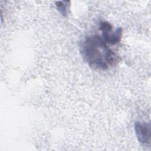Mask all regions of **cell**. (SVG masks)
<instances>
[{"label":"cell","mask_w":151,"mask_h":151,"mask_svg":"<svg viewBox=\"0 0 151 151\" xmlns=\"http://www.w3.org/2000/svg\"><path fill=\"white\" fill-rule=\"evenodd\" d=\"M134 128L138 141L143 145H150L151 141L150 123L137 121L135 122Z\"/></svg>","instance_id":"cell-3"},{"label":"cell","mask_w":151,"mask_h":151,"mask_svg":"<svg viewBox=\"0 0 151 151\" xmlns=\"http://www.w3.org/2000/svg\"><path fill=\"white\" fill-rule=\"evenodd\" d=\"M68 2L69 1H57L55 2L56 8L64 17H67L68 14L70 5H67V4L68 3Z\"/></svg>","instance_id":"cell-4"},{"label":"cell","mask_w":151,"mask_h":151,"mask_svg":"<svg viewBox=\"0 0 151 151\" xmlns=\"http://www.w3.org/2000/svg\"><path fill=\"white\" fill-rule=\"evenodd\" d=\"M80 51L85 61L95 70H107L117 61V55L98 35L86 37L81 44Z\"/></svg>","instance_id":"cell-1"},{"label":"cell","mask_w":151,"mask_h":151,"mask_svg":"<svg viewBox=\"0 0 151 151\" xmlns=\"http://www.w3.org/2000/svg\"><path fill=\"white\" fill-rule=\"evenodd\" d=\"M111 25L107 21L100 22V29L102 32V39L106 44L112 45L119 43L122 36V28H117L114 32Z\"/></svg>","instance_id":"cell-2"}]
</instances>
